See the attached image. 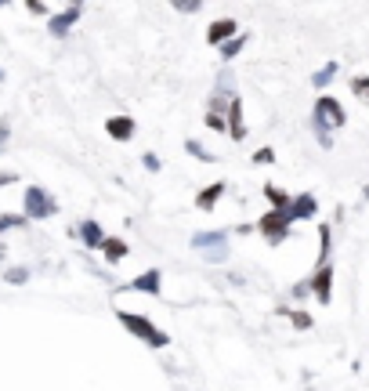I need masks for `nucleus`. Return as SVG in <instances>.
<instances>
[{
	"label": "nucleus",
	"mask_w": 369,
	"mask_h": 391,
	"mask_svg": "<svg viewBox=\"0 0 369 391\" xmlns=\"http://www.w3.org/2000/svg\"><path fill=\"white\" fill-rule=\"evenodd\" d=\"M311 123H315V130H319V141L329 145V130L344 127V109H340V102H337V98H319Z\"/></svg>",
	"instance_id": "1"
},
{
	"label": "nucleus",
	"mask_w": 369,
	"mask_h": 391,
	"mask_svg": "<svg viewBox=\"0 0 369 391\" xmlns=\"http://www.w3.org/2000/svg\"><path fill=\"white\" fill-rule=\"evenodd\" d=\"M54 210H58V199H54L47 189H40V185H29V189L22 192V217L44 221V217H51Z\"/></svg>",
	"instance_id": "2"
},
{
	"label": "nucleus",
	"mask_w": 369,
	"mask_h": 391,
	"mask_svg": "<svg viewBox=\"0 0 369 391\" xmlns=\"http://www.w3.org/2000/svg\"><path fill=\"white\" fill-rule=\"evenodd\" d=\"M120 323H123L127 330H131L134 337H141V341L149 344V348H167V344H171V337H167V333H163V330H156L149 319H145V315H134V312H120Z\"/></svg>",
	"instance_id": "3"
},
{
	"label": "nucleus",
	"mask_w": 369,
	"mask_h": 391,
	"mask_svg": "<svg viewBox=\"0 0 369 391\" xmlns=\"http://www.w3.org/2000/svg\"><path fill=\"white\" fill-rule=\"evenodd\" d=\"M257 229L265 232L268 243H283V239L290 236V221H286V214H283V210H268L261 221H257Z\"/></svg>",
	"instance_id": "4"
},
{
	"label": "nucleus",
	"mask_w": 369,
	"mask_h": 391,
	"mask_svg": "<svg viewBox=\"0 0 369 391\" xmlns=\"http://www.w3.org/2000/svg\"><path fill=\"white\" fill-rule=\"evenodd\" d=\"M315 210H319V203H315V196H297V199H290V207L283 210L286 214V221L293 225V221H308V217H315Z\"/></svg>",
	"instance_id": "5"
},
{
	"label": "nucleus",
	"mask_w": 369,
	"mask_h": 391,
	"mask_svg": "<svg viewBox=\"0 0 369 391\" xmlns=\"http://www.w3.org/2000/svg\"><path fill=\"white\" fill-rule=\"evenodd\" d=\"M80 18H84V8L80 4H72V8H65L62 15H51V22H47V29L54 33V36H65L72 26H77L80 22Z\"/></svg>",
	"instance_id": "6"
},
{
	"label": "nucleus",
	"mask_w": 369,
	"mask_h": 391,
	"mask_svg": "<svg viewBox=\"0 0 369 391\" xmlns=\"http://www.w3.org/2000/svg\"><path fill=\"white\" fill-rule=\"evenodd\" d=\"M308 290H315V297L326 305V301H329V293H333V268H329V265H319V272L311 275Z\"/></svg>",
	"instance_id": "7"
},
{
	"label": "nucleus",
	"mask_w": 369,
	"mask_h": 391,
	"mask_svg": "<svg viewBox=\"0 0 369 391\" xmlns=\"http://www.w3.org/2000/svg\"><path fill=\"white\" fill-rule=\"evenodd\" d=\"M127 290H145V293H152V297H159V290H163V275L156 272V268H149V272H141L138 279H131V283H127Z\"/></svg>",
	"instance_id": "8"
},
{
	"label": "nucleus",
	"mask_w": 369,
	"mask_h": 391,
	"mask_svg": "<svg viewBox=\"0 0 369 391\" xmlns=\"http://www.w3.org/2000/svg\"><path fill=\"white\" fill-rule=\"evenodd\" d=\"M192 247L196 250H217V247H228V232H196L192 236Z\"/></svg>",
	"instance_id": "9"
},
{
	"label": "nucleus",
	"mask_w": 369,
	"mask_h": 391,
	"mask_svg": "<svg viewBox=\"0 0 369 391\" xmlns=\"http://www.w3.org/2000/svg\"><path fill=\"white\" fill-rule=\"evenodd\" d=\"M232 36H235V22H232V18H217V22L207 29V40L210 44H225V40H232Z\"/></svg>",
	"instance_id": "10"
},
{
	"label": "nucleus",
	"mask_w": 369,
	"mask_h": 391,
	"mask_svg": "<svg viewBox=\"0 0 369 391\" xmlns=\"http://www.w3.org/2000/svg\"><path fill=\"white\" fill-rule=\"evenodd\" d=\"M105 130H109L116 141H127V138L134 135V120H131V116H113V120L105 123Z\"/></svg>",
	"instance_id": "11"
},
{
	"label": "nucleus",
	"mask_w": 369,
	"mask_h": 391,
	"mask_svg": "<svg viewBox=\"0 0 369 391\" xmlns=\"http://www.w3.org/2000/svg\"><path fill=\"white\" fill-rule=\"evenodd\" d=\"M77 232H80V239H84L87 247H102V239H105L102 229H98V221H80Z\"/></svg>",
	"instance_id": "12"
},
{
	"label": "nucleus",
	"mask_w": 369,
	"mask_h": 391,
	"mask_svg": "<svg viewBox=\"0 0 369 391\" xmlns=\"http://www.w3.org/2000/svg\"><path fill=\"white\" fill-rule=\"evenodd\" d=\"M98 250H105L109 261H123V257H127V243H123V239H113V236H105Z\"/></svg>",
	"instance_id": "13"
},
{
	"label": "nucleus",
	"mask_w": 369,
	"mask_h": 391,
	"mask_svg": "<svg viewBox=\"0 0 369 391\" xmlns=\"http://www.w3.org/2000/svg\"><path fill=\"white\" fill-rule=\"evenodd\" d=\"M221 196H225V185H221V181H217V185H210V189H203V192H199V199H196V203H199V210H214V203H217Z\"/></svg>",
	"instance_id": "14"
},
{
	"label": "nucleus",
	"mask_w": 369,
	"mask_h": 391,
	"mask_svg": "<svg viewBox=\"0 0 369 391\" xmlns=\"http://www.w3.org/2000/svg\"><path fill=\"white\" fill-rule=\"evenodd\" d=\"M243 44H246V36H243V33H235L232 40H225V44H221V59H235V54L243 51Z\"/></svg>",
	"instance_id": "15"
},
{
	"label": "nucleus",
	"mask_w": 369,
	"mask_h": 391,
	"mask_svg": "<svg viewBox=\"0 0 369 391\" xmlns=\"http://www.w3.org/2000/svg\"><path fill=\"white\" fill-rule=\"evenodd\" d=\"M265 196H268V203H272L275 210H286V207H290V196H286L283 189H275V185H268V189H265Z\"/></svg>",
	"instance_id": "16"
},
{
	"label": "nucleus",
	"mask_w": 369,
	"mask_h": 391,
	"mask_svg": "<svg viewBox=\"0 0 369 391\" xmlns=\"http://www.w3.org/2000/svg\"><path fill=\"white\" fill-rule=\"evenodd\" d=\"M184 153H189V156H196V160H203V163H210V160H214V153H210V148H203L196 138H189V141H184Z\"/></svg>",
	"instance_id": "17"
},
{
	"label": "nucleus",
	"mask_w": 369,
	"mask_h": 391,
	"mask_svg": "<svg viewBox=\"0 0 369 391\" xmlns=\"http://www.w3.org/2000/svg\"><path fill=\"white\" fill-rule=\"evenodd\" d=\"M333 72H337V62H329V66H322L315 77H311V84H315V87H326L329 80H333Z\"/></svg>",
	"instance_id": "18"
},
{
	"label": "nucleus",
	"mask_w": 369,
	"mask_h": 391,
	"mask_svg": "<svg viewBox=\"0 0 369 391\" xmlns=\"http://www.w3.org/2000/svg\"><path fill=\"white\" fill-rule=\"evenodd\" d=\"M18 225H26V217H22V214H0V232L18 229Z\"/></svg>",
	"instance_id": "19"
},
{
	"label": "nucleus",
	"mask_w": 369,
	"mask_h": 391,
	"mask_svg": "<svg viewBox=\"0 0 369 391\" xmlns=\"http://www.w3.org/2000/svg\"><path fill=\"white\" fill-rule=\"evenodd\" d=\"M4 279H8L11 286H18V283H26V279H29V268H8Z\"/></svg>",
	"instance_id": "20"
},
{
	"label": "nucleus",
	"mask_w": 369,
	"mask_h": 391,
	"mask_svg": "<svg viewBox=\"0 0 369 391\" xmlns=\"http://www.w3.org/2000/svg\"><path fill=\"white\" fill-rule=\"evenodd\" d=\"M174 11H181V15H196V11H199V0H174Z\"/></svg>",
	"instance_id": "21"
},
{
	"label": "nucleus",
	"mask_w": 369,
	"mask_h": 391,
	"mask_svg": "<svg viewBox=\"0 0 369 391\" xmlns=\"http://www.w3.org/2000/svg\"><path fill=\"white\" fill-rule=\"evenodd\" d=\"M290 319H293V326H301V330L311 326V315L308 312H290Z\"/></svg>",
	"instance_id": "22"
},
{
	"label": "nucleus",
	"mask_w": 369,
	"mask_h": 391,
	"mask_svg": "<svg viewBox=\"0 0 369 391\" xmlns=\"http://www.w3.org/2000/svg\"><path fill=\"white\" fill-rule=\"evenodd\" d=\"M203 257H207V261H210V265H221V261H225V257H228V250H225V247H217V250H207V254H203Z\"/></svg>",
	"instance_id": "23"
},
{
	"label": "nucleus",
	"mask_w": 369,
	"mask_h": 391,
	"mask_svg": "<svg viewBox=\"0 0 369 391\" xmlns=\"http://www.w3.org/2000/svg\"><path fill=\"white\" fill-rule=\"evenodd\" d=\"M352 91L362 95V98H369V80H352Z\"/></svg>",
	"instance_id": "24"
},
{
	"label": "nucleus",
	"mask_w": 369,
	"mask_h": 391,
	"mask_svg": "<svg viewBox=\"0 0 369 391\" xmlns=\"http://www.w3.org/2000/svg\"><path fill=\"white\" fill-rule=\"evenodd\" d=\"M207 123H210L214 130H228V120H225V116H207Z\"/></svg>",
	"instance_id": "25"
},
{
	"label": "nucleus",
	"mask_w": 369,
	"mask_h": 391,
	"mask_svg": "<svg viewBox=\"0 0 369 391\" xmlns=\"http://www.w3.org/2000/svg\"><path fill=\"white\" fill-rule=\"evenodd\" d=\"M145 167H149V171H159V156L156 153H145V160H141Z\"/></svg>",
	"instance_id": "26"
},
{
	"label": "nucleus",
	"mask_w": 369,
	"mask_h": 391,
	"mask_svg": "<svg viewBox=\"0 0 369 391\" xmlns=\"http://www.w3.org/2000/svg\"><path fill=\"white\" fill-rule=\"evenodd\" d=\"M272 160H275V153H272V148H261V153L253 156V163H272Z\"/></svg>",
	"instance_id": "27"
},
{
	"label": "nucleus",
	"mask_w": 369,
	"mask_h": 391,
	"mask_svg": "<svg viewBox=\"0 0 369 391\" xmlns=\"http://www.w3.org/2000/svg\"><path fill=\"white\" fill-rule=\"evenodd\" d=\"M33 15H47V4H40V0H29V4H26Z\"/></svg>",
	"instance_id": "28"
},
{
	"label": "nucleus",
	"mask_w": 369,
	"mask_h": 391,
	"mask_svg": "<svg viewBox=\"0 0 369 391\" xmlns=\"http://www.w3.org/2000/svg\"><path fill=\"white\" fill-rule=\"evenodd\" d=\"M8 145V123H0V148Z\"/></svg>",
	"instance_id": "29"
},
{
	"label": "nucleus",
	"mask_w": 369,
	"mask_h": 391,
	"mask_svg": "<svg viewBox=\"0 0 369 391\" xmlns=\"http://www.w3.org/2000/svg\"><path fill=\"white\" fill-rule=\"evenodd\" d=\"M4 185H15V174H0V189H4Z\"/></svg>",
	"instance_id": "30"
},
{
	"label": "nucleus",
	"mask_w": 369,
	"mask_h": 391,
	"mask_svg": "<svg viewBox=\"0 0 369 391\" xmlns=\"http://www.w3.org/2000/svg\"><path fill=\"white\" fill-rule=\"evenodd\" d=\"M0 257H4V243H0Z\"/></svg>",
	"instance_id": "31"
}]
</instances>
